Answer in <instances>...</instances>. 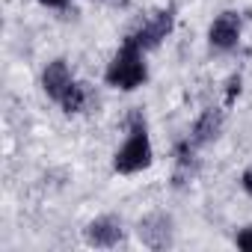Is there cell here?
Returning <instances> with one entry per match:
<instances>
[{
    "instance_id": "11",
    "label": "cell",
    "mask_w": 252,
    "mask_h": 252,
    "mask_svg": "<svg viewBox=\"0 0 252 252\" xmlns=\"http://www.w3.org/2000/svg\"><path fill=\"white\" fill-rule=\"evenodd\" d=\"M240 184H243V190H246V193L252 196V166H249V169L243 172V178H240Z\"/></svg>"
},
{
    "instance_id": "5",
    "label": "cell",
    "mask_w": 252,
    "mask_h": 252,
    "mask_svg": "<svg viewBox=\"0 0 252 252\" xmlns=\"http://www.w3.org/2000/svg\"><path fill=\"white\" fill-rule=\"evenodd\" d=\"M140 240L149 249H163L172 243V220L166 214H152L140 220Z\"/></svg>"
},
{
    "instance_id": "4",
    "label": "cell",
    "mask_w": 252,
    "mask_h": 252,
    "mask_svg": "<svg viewBox=\"0 0 252 252\" xmlns=\"http://www.w3.org/2000/svg\"><path fill=\"white\" fill-rule=\"evenodd\" d=\"M240 39V15L237 12H222L208 33V42L214 51H231Z\"/></svg>"
},
{
    "instance_id": "7",
    "label": "cell",
    "mask_w": 252,
    "mask_h": 252,
    "mask_svg": "<svg viewBox=\"0 0 252 252\" xmlns=\"http://www.w3.org/2000/svg\"><path fill=\"white\" fill-rule=\"evenodd\" d=\"M42 86H45L48 98H54V101H60V98L65 95V89L71 86V74H68L65 60L48 63V68H45V74H42Z\"/></svg>"
},
{
    "instance_id": "12",
    "label": "cell",
    "mask_w": 252,
    "mask_h": 252,
    "mask_svg": "<svg viewBox=\"0 0 252 252\" xmlns=\"http://www.w3.org/2000/svg\"><path fill=\"white\" fill-rule=\"evenodd\" d=\"M39 3H42V6H54V9H57V6H65L68 0H39Z\"/></svg>"
},
{
    "instance_id": "6",
    "label": "cell",
    "mask_w": 252,
    "mask_h": 252,
    "mask_svg": "<svg viewBox=\"0 0 252 252\" xmlns=\"http://www.w3.org/2000/svg\"><path fill=\"white\" fill-rule=\"evenodd\" d=\"M83 237L89 246H116L122 240V222L116 217H101V220L86 225Z\"/></svg>"
},
{
    "instance_id": "3",
    "label": "cell",
    "mask_w": 252,
    "mask_h": 252,
    "mask_svg": "<svg viewBox=\"0 0 252 252\" xmlns=\"http://www.w3.org/2000/svg\"><path fill=\"white\" fill-rule=\"evenodd\" d=\"M172 24H175V9L169 6V9H163V12L152 15L149 21H143V24H140L128 39H131L134 45H140L143 51H152V48H158V45L169 36Z\"/></svg>"
},
{
    "instance_id": "8",
    "label": "cell",
    "mask_w": 252,
    "mask_h": 252,
    "mask_svg": "<svg viewBox=\"0 0 252 252\" xmlns=\"http://www.w3.org/2000/svg\"><path fill=\"white\" fill-rule=\"evenodd\" d=\"M220 128H222V113L220 110H205L202 116H199V122L193 125V134H190V146L193 149H199V146H205V143H211L217 134H220Z\"/></svg>"
},
{
    "instance_id": "1",
    "label": "cell",
    "mask_w": 252,
    "mask_h": 252,
    "mask_svg": "<svg viewBox=\"0 0 252 252\" xmlns=\"http://www.w3.org/2000/svg\"><path fill=\"white\" fill-rule=\"evenodd\" d=\"M146 166H152V143H149V128L143 113H131V131H128V143L116 152L113 169L119 175H134L143 172Z\"/></svg>"
},
{
    "instance_id": "2",
    "label": "cell",
    "mask_w": 252,
    "mask_h": 252,
    "mask_svg": "<svg viewBox=\"0 0 252 252\" xmlns=\"http://www.w3.org/2000/svg\"><path fill=\"white\" fill-rule=\"evenodd\" d=\"M107 83L116 89H137L146 83V63H143V48L134 45L131 39H125L119 54L113 57V63L107 65Z\"/></svg>"
},
{
    "instance_id": "10",
    "label": "cell",
    "mask_w": 252,
    "mask_h": 252,
    "mask_svg": "<svg viewBox=\"0 0 252 252\" xmlns=\"http://www.w3.org/2000/svg\"><path fill=\"white\" fill-rule=\"evenodd\" d=\"M237 246H240V249H249V252H252V225H249L246 231H240V234H237Z\"/></svg>"
},
{
    "instance_id": "9",
    "label": "cell",
    "mask_w": 252,
    "mask_h": 252,
    "mask_svg": "<svg viewBox=\"0 0 252 252\" xmlns=\"http://www.w3.org/2000/svg\"><path fill=\"white\" fill-rule=\"evenodd\" d=\"M60 104H63V110H65V113H80V110H83V104H86V86L71 80V86L65 89V95L60 98Z\"/></svg>"
}]
</instances>
